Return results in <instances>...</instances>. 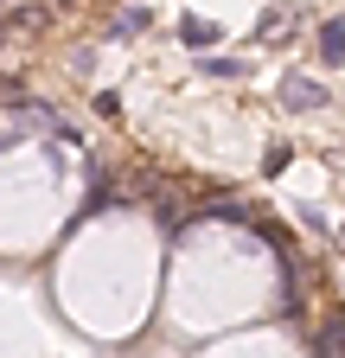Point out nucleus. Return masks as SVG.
Masks as SVG:
<instances>
[{"mask_svg": "<svg viewBox=\"0 0 345 358\" xmlns=\"http://www.w3.org/2000/svg\"><path fill=\"white\" fill-rule=\"evenodd\" d=\"M281 103L288 109H326V90L314 77H281Z\"/></svg>", "mask_w": 345, "mask_h": 358, "instance_id": "nucleus-1", "label": "nucleus"}, {"mask_svg": "<svg viewBox=\"0 0 345 358\" xmlns=\"http://www.w3.org/2000/svg\"><path fill=\"white\" fill-rule=\"evenodd\" d=\"M320 58H326V64L345 58V20H326V26H320Z\"/></svg>", "mask_w": 345, "mask_h": 358, "instance_id": "nucleus-2", "label": "nucleus"}, {"mask_svg": "<svg viewBox=\"0 0 345 358\" xmlns=\"http://www.w3.org/2000/svg\"><path fill=\"white\" fill-rule=\"evenodd\" d=\"M326 345L345 358V313H332V320H326ZM326 345H320V352H326Z\"/></svg>", "mask_w": 345, "mask_h": 358, "instance_id": "nucleus-3", "label": "nucleus"}, {"mask_svg": "<svg viewBox=\"0 0 345 358\" xmlns=\"http://www.w3.org/2000/svg\"><path fill=\"white\" fill-rule=\"evenodd\" d=\"M288 160H294V148H281V141H275V148H269V160H263V166H269V173H281V166H288Z\"/></svg>", "mask_w": 345, "mask_h": 358, "instance_id": "nucleus-4", "label": "nucleus"}]
</instances>
